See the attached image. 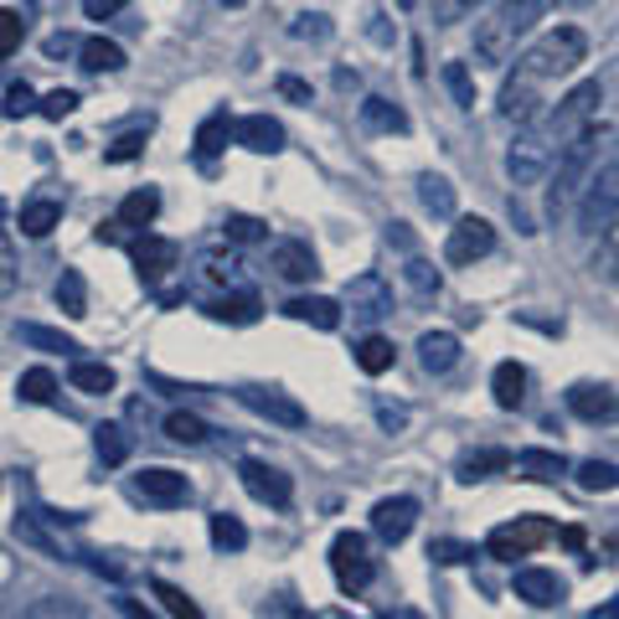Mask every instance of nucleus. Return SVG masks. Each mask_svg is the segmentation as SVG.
<instances>
[{
  "label": "nucleus",
  "instance_id": "obj_5",
  "mask_svg": "<svg viewBox=\"0 0 619 619\" xmlns=\"http://www.w3.org/2000/svg\"><path fill=\"white\" fill-rule=\"evenodd\" d=\"M599 104H605V89L599 83H578L574 93H563L558 99V109L547 114L537 130H543V140L547 145H568V140H578L584 130H594V114H599Z\"/></svg>",
  "mask_w": 619,
  "mask_h": 619
},
{
  "label": "nucleus",
  "instance_id": "obj_39",
  "mask_svg": "<svg viewBox=\"0 0 619 619\" xmlns=\"http://www.w3.org/2000/svg\"><path fill=\"white\" fill-rule=\"evenodd\" d=\"M151 594H155V599H161V605H166L176 619H202V609L192 605V594L176 589V584H166V578H151Z\"/></svg>",
  "mask_w": 619,
  "mask_h": 619
},
{
  "label": "nucleus",
  "instance_id": "obj_52",
  "mask_svg": "<svg viewBox=\"0 0 619 619\" xmlns=\"http://www.w3.org/2000/svg\"><path fill=\"white\" fill-rule=\"evenodd\" d=\"M140 145H145V130H135V135L114 140V151H109V161H135V155H140Z\"/></svg>",
  "mask_w": 619,
  "mask_h": 619
},
{
  "label": "nucleus",
  "instance_id": "obj_60",
  "mask_svg": "<svg viewBox=\"0 0 619 619\" xmlns=\"http://www.w3.org/2000/svg\"><path fill=\"white\" fill-rule=\"evenodd\" d=\"M388 619H423V615H419V609H393Z\"/></svg>",
  "mask_w": 619,
  "mask_h": 619
},
{
  "label": "nucleus",
  "instance_id": "obj_19",
  "mask_svg": "<svg viewBox=\"0 0 619 619\" xmlns=\"http://www.w3.org/2000/svg\"><path fill=\"white\" fill-rule=\"evenodd\" d=\"M238 145L254 155H279L285 151V124L269 120V114H248V120H238Z\"/></svg>",
  "mask_w": 619,
  "mask_h": 619
},
{
  "label": "nucleus",
  "instance_id": "obj_53",
  "mask_svg": "<svg viewBox=\"0 0 619 619\" xmlns=\"http://www.w3.org/2000/svg\"><path fill=\"white\" fill-rule=\"evenodd\" d=\"M434 558L439 563H470V558H475V547H465V543H434Z\"/></svg>",
  "mask_w": 619,
  "mask_h": 619
},
{
  "label": "nucleus",
  "instance_id": "obj_58",
  "mask_svg": "<svg viewBox=\"0 0 619 619\" xmlns=\"http://www.w3.org/2000/svg\"><path fill=\"white\" fill-rule=\"evenodd\" d=\"M378 419L388 423V429H403V419H409V413H398V409H378Z\"/></svg>",
  "mask_w": 619,
  "mask_h": 619
},
{
  "label": "nucleus",
  "instance_id": "obj_22",
  "mask_svg": "<svg viewBox=\"0 0 619 619\" xmlns=\"http://www.w3.org/2000/svg\"><path fill=\"white\" fill-rule=\"evenodd\" d=\"M285 310H289V320L316 326V331H336V326H341V305L326 300V295H300V300H289Z\"/></svg>",
  "mask_w": 619,
  "mask_h": 619
},
{
  "label": "nucleus",
  "instance_id": "obj_62",
  "mask_svg": "<svg viewBox=\"0 0 619 619\" xmlns=\"http://www.w3.org/2000/svg\"><path fill=\"white\" fill-rule=\"evenodd\" d=\"M295 619H310V615H305V609H295Z\"/></svg>",
  "mask_w": 619,
  "mask_h": 619
},
{
  "label": "nucleus",
  "instance_id": "obj_9",
  "mask_svg": "<svg viewBox=\"0 0 619 619\" xmlns=\"http://www.w3.org/2000/svg\"><path fill=\"white\" fill-rule=\"evenodd\" d=\"M543 78H532L527 68H516V78H506V89H501V120L512 124H532L543 114Z\"/></svg>",
  "mask_w": 619,
  "mask_h": 619
},
{
  "label": "nucleus",
  "instance_id": "obj_14",
  "mask_svg": "<svg viewBox=\"0 0 619 619\" xmlns=\"http://www.w3.org/2000/svg\"><path fill=\"white\" fill-rule=\"evenodd\" d=\"M130 258H135V274H140V279H145V285H155V279H166V274L176 269L182 248H176L171 238H155V233H145V238H135Z\"/></svg>",
  "mask_w": 619,
  "mask_h": 619
},
{
  "label": "nucleus",
  "instance_id": "obj_20",
  "mask_svg": "<svg viewBox=\"0 0 619 619\" xmlns=\"http://www.w3.org/2000/svg\"><path fill=\"white\" fill-rule=\"evenodd\" d=\"M135 491L145 501H155V506H182V501H186V475H176V470H166V465L140 470Z\"/></svg>",
  "mask_w": 619,
  "mask_h": 619
},
{
  "label": "nucleus",
  "instance_id": "obj_30",
  "mask_svg": "<svg viewBox=\"0 0 619 619\" xmlns=\"http://www.w3.org/2000/svg\"><path fill=\"white\" fill-rule=\"evenodd\" d=\"M124 68V47L109 42V37H93L83 42V73H120Z\"/></svg>",
  "mask_w": 619,
  "mask_h": 619
},
{
  "label": "nucleus",
  "instance_id": "obj_56",
  "mask_svg": "<svg viewBox=\"0 0 619 619\" xmlns=\"http://www.w3.org/2000/svg\"><path fill=\"white\" fill-rule=\"evenodd\" d=\"M11 279H16V258H11V243L0 238V289L11 285Z\"/></svg>",
  "mask_w": 619,
  "mask_h": 619
},
{
  "label": "nucleus",
  "instance_id": "obj_6",
  "mask_svg": "<svg viewBox=\"0 0 619 619\" xmlns=\"http://www.w3.org/2000/svg\"><path fill=\"white\" fill-rule=\"evenodd\" d=\"M543 543H553V522L547 516H516V522H501L485 537V553L501 563H516V558H527V553H537Z\"/></svg>",
  "mask_w": 619,
  "mask_h": 619
},
{
  "label": "nucleus",
  "instance_id": "obj_28",
  "mask_svg": "<svg viewBox=\"0 0 619 619\" xmlns=\"http://www.w3.org/2000/svg\"><path fill=\"white\" fill-rule=\"evenodd\" d=\"M212 320H223V326H254L258 320V300L254 295H223V300L207 305Z\"/></svg>",
  "mask_w": 619,
  "mask_h": 619
},
{
  "label": "nucleus",
  "instance_id": "obj_3",
  "mask_svg": "<svg viewBox=\"0 0 619 619\" xmlns=\"http://www.w3.org/2000/svg\"><path fill=\"white\" fill-rule=\"evenodd\" d=\"M584 58H589V37H584L578 27H558V31H547V37L532 42V52L522 58V68H527L532 78L553 83V78L578 73V62Z\"/></svg>",
  "mask_w": 619,
  "mask_h": 619
},
{
  "label": "nucleus",
  "instance_id": "obj_46",
  "mask_svg": "<svg viewBox=\"0 0 619 619\" xmlns=\"http://www.w3.org/2000/svg\"><path fill=\"white\" fill-rule=\"evenodd\" d=\"M409 285H413V295H419V300H429V295H439V269H429V264H423V258H409Z\"/></svg>",
  "mask_w": 619,
  "mask_h": 619
},
{
  "label": "nucleus",
  "instance_id": "obj_18",
  "mask_svg": "<svg viewBox=\"0 0 619 619\" xmlns=\"http://www.w3.org/2000/svg\"><path fill=\"white\" fill-rule=\"evenodd\" d=\"M563 594H568V584H563L553 568H522V574H516V599H527V605H537V609L563 605Z\"/></svg>",
  "mask_w": 619,
  "mask_h": 619
},
{
  "label": "nucleus",
  "instance_id": "obj_61",
  "mask_svg": "<svg viewBox=\"0 0 619 619\" xmlns=\"http://www.w3.org/2000/svg\"><path fill=\"white\" fill-rule=\"evenodd\" d=\"M223 6H248V0H223Z\"/></svg>",
  "mask_w": 619,
  "mask_h": 619
},
{
  "label": "nucleus",
  "instance_id": "obj_1",
  "mask_svg": "<svg viewBox=\"0 0 619 619\" xmlns=\"http://www.w3.org/2000/svg\"><path fill=\"white\" fill-rule=\"evenodd\" d=\"M543 11H547V0H501L485 21H475V58L485 68H506L516 58V47L537 31Z\"/></svg>",
  "mask_w": 619,
  "mask_h": 619
},
{
  "label": "nucleus",
  "instance_id": "obj_36",
  "mask_svg": "<svg viewBox=\"0 0 619 619\" xmlns=\"http://www.w3.org/2000/svg\"><path fill=\"white\" fill-rule=\"evenodd\" d=\"M16 393H21V403H52V398H58V378H52L47 367H31V372H21Z\"/></svg>",
  "mask_w": 619,
  "mask_h": 619
},
{
  "label": "nucleus",
  "instance_id": "obj_54",
  "mask_svg": "<svg viewBox=\"0 0 619 619\" xmlns=\"http://www.w3.org/2000/svg\"><path fill=\"white\" fill-rule=\"evenodd\" d=\"M130 0H83V11H89V21H104V16H120Z\"/></svg>",
  "mask_w": 619,
  "mask_h": 619
},
{
  "label": "nucleus",
  "instance_id": "obj_4",
  "mask_svg": "<svg viewBox=\"0 0 619 619\" xmlns=\"http://www.w3.org/2000/svg\"><path fill=\"white\" fill-rule=\"evenodd\" d=\"M574 217H578V233L584 238H605L609 227L619 223V161L615 166H599L584 182V192L574 202Z\"/></svg>",
  "mask_w": 619,
  "mask_h": 619
},
{
  "label": "nucleus",
  "instance_id": "obj_26",
  "mask_svg": "<svg viewBox=\"0 0 619 619\" xmlns=\"http://www.w3.org/2000/svg\"><path fill=\"white\" fill-rule=\"evenodd\" d=\"M238 135V124L227 120V109H217V114H207L197 130V155L202 161H212V155H223L227 151V140Z\"/></svg>",
  "mask_w": 619,
  "mask_h": 619
},
{
  "label": "nucleus",
  "instance_id": "obj_24",
  "mask_svg": "<svg viewBox=\"0 0 619 619\" xmlns=\"http://www.w3.org/2000/svg\"><path fill=\"white\" fill-rule=\"evenodd\" d=\"M155 217H161V192H155V186H140V192H130V197L120 202V227L145 233Z\"/></svg>",
  "mask_w": 619,
  "mask_h": 619
},
{
  "label": "nucleus",
  "instance_id": "obj_16",
  "mask_svg": "<svg viewBox=\"0 0 619 619\" xmlns=\"http://www.w3.org/2000/svg\"><path fill=\"white\" fill-rule=\"evenodd\" d=\"M269 269L279 274V279H289V285H305V279H316L320 274V264H316V254H310V243L279 238L274 243V254H269Z\"/></svg>",
  "mask_w": 619,
  "mask_h": 619
},
{
  "label": "nucleus",
  "instance_id": "obj_31",
  "mask_svg": "<svg viewBox=\"0 0 619 619\" xmlns=\"http://www.w3.org/2000/svg\"><path fill=\"white\" fill-rule=\"evenodd\" d=\"M516 460L506 450H470L460 460V481H485V475H496V470H512Z\"/></svg>",
  "mask_w": 619,
  "mask_h": 619
},
{
  "label": "nucleus",
  "instance_id": "obj_12",
  "mask_svg": "<svg viewBox=\"0 0 619 619\" xmlns=\"http://www.w3.org/2000/svg\"><path fill=\"white\" fill-rule=\"evenodd\" d=\"M243 491L254 501H264V506H289L295 501V481H289L285 470H274V465H264V460H243Z\"/></svg>",
  "mask_w": 619,
  "mask_h": 619
},
{
  "label": "nucleus",
  "instance_id": "obj_59",
  "mask_svg": "<svg viewBox=\"0 0 619 619\" xmlns=\"http://www.w3.org/2000/svg\"><path fill=\"white\" fill-rule=\"evenodd\" d=\"M120 609H124V615H130V619H151V609H140L135 599H120Z\"/></svg>",
  "mask_w": 619,
  "mask_h": 619
},
{
  "label": "nucleus",
  "instance_id": "obj_25",
  "mask_svg": "<svg viewBox=\"0 0 619 619\" xmlns=\"http://www.w3.org/2000/svg\"><path fill=\"white\" fill-rule=\"evenodd\" d=\"M516 470L527 475V481H563L568 475V460L558 450H522L516 454Z\"/></svg>",
  "mask_w": 619,
  "mask_h": 619
},
{
  "label": "nucleus",
  "instance_id": "obj_45",
  "mask_svg": "<svg viewBox=\"0 0 619 619\" xmlns=\"http://www.w3.org/2000/svg\"><path fill=\"white\" fill-rule=\"evenodd\" d=\"M21 341H27V347H42V351H78L73 336L47 331V326H21Z\"/></svg>",
  "mask_w": 619,
  "mask_h": 619
},
{
  "label": "nucleus",
  "instance_id": "obj_17",
  "mask_svg": "<svg viewBox=\"0 0 619 619\" xmlns=\"http://www.w3.org/2000/svg\"><path fill=\"white\" fill-rule=\"evenodd\" d=\"M347 310H351V320H382V316H393V289L382 285L378 274H362V279L351 285V295H347Z\"/></svg>",
  "mask_w": 619,
  "mask_h": 619
},
{
  "label": "nucleus",
  "instance_id": "obj_29",
  "mask_svg": "<svg viewBox=\"0 0 619 619\" xmlns=\"http://www.w3.org/2000/svg\"><path fill=\"white\" fill-rule=\"evenodd\" d=\"M362 124L367 130H382V135H403V130H409V114H403L398 104H388V99H367Z\"/></svg>",
  "mask_w": 619,
  "mask_h": 619
},
{
  "label": "nucleus",
  "instance_id": "obj_33",
  "mask_svg": "<svg viewBox=\"0 0 619 619\" xmlns=\"http://www.w3.org/2000/svg\"><path fill=\"white\" fill-rule=\"evenodd\" d=\"M58 223H62L58 202H27V207H21V233H27V238H47Z\"/></svg>",
  "mask_w": 619,
  "mask_h": 619
},
{
  "label": "nucleus",
  "instance_id": "obj_35",
  "mask_svg": "<svg viewBox=\"0 0 619 619\" xmlns=\"http://www.w3.org/2000/svg\"><path fill=\"white\" fill-rule=\"evenodd\" d=\"M58 305H62V316H89V285H83V274L78 269H62Z\"/></svg>",
  "mask_w": 619,
  "mask_h": 619
},
{
  "label": "nucleus",
  "instance_id": "obj_37",
  "mask_svg": "<svg viewBox=\"0 0 619 619\" xmlns=\"http://www.w3.org/2000/svg\"><path fill=\"white\" fill-rule=\"evenodd\" d=\"M212 543L223 547V553H243V547H248V527H243L233 512H217L212 516Z\"/></svg>",
  "mask_w": 619,
  "mask_h": 619
},
{
  "label": "nucleus",
  "instance_id": "obj_63",
  "mask_svg": "<svg viewBox=\"0 0 619 619\" xmlns=\"http://www.w3.org/2000/svg\"><path fill=\"white\" fill-rule=\"evenodd\" d=\"M341 619H357V615H341Z\"/></svg>",
  "mask_w": 619,
  "mask_h": 619
},
{
  "label": "nucleus",
  "instance_id": "obj_38",
  "mask_svg": "<svg viewBox=\"0 0 619 619\" xmlns=\"http://www.w3.org/2000/svg\"><path fill=\"white\" fill-rule=\"evenodd\" d=\"M21 619H89V609L78 605V599H62V594H47V599H37V605H31Z\"/></svg>",
  "mask_w": 619,
  "mask_h": 619
},
{
  "label": "nucleus",
  "instance_id": "obj_7",
  "mask_svg": "<svg viewBox=\"0 0 619 619\" xmlns=\"http://www.w3.org/2000/svg\"><path fill=\"white\" fill-rule=\"evenodd\" d=\"M331 574L336 584L347 594L367 589L372 578H378V558H372V547H367L362 532H336V543H331Z\"/></svg>",
  "mask_w": 619,
  "mask_h": 619
},
{
  "label": "nucleus",
  "instance_id": "obj_34",
  "mask_svg": "<svg viewBox=\"0 0 619 619\" xmlns=\"http://www.w3.org/2000/svg\"><path fill=\"white\" fill-rule=\"evenodd\" d=\"M93 450L104 465H124L130 460V434H124L120 423H104V429H93Z\"/></svg>",
  "mask_w": 619,
  "mask_h": 619
},
{
  "label": "nucleus",
  "instance_id": "obj_57",
  "mask_svg": "<svg viewBox=\"0 0 619 619\" xmlns=\"http://www.w3.org/2000/svg\"><path fill=\"white\" fill-rule=\"evenodd\" d=\"M589 619H619V594H615V599H609V605H599V609H594Z\"/></svg>",
  "mask_w": 619,
  "mask_h": 619
},
{
  "label": "nucleus",
  "instance_id": "obj_44",
  "mask_svg": "<svg viewBox=\"0 0 619 619\" xmlns=\"http://www.w3.org/2000/svg\"><path fill=\"white\" fill-rule=\"evenodd\" d=\"M594 274H599V279H609V285H619V223L609 227L605 238H599V264H594Z\"/></svg>",
  "mask_w": 619,
  "mask_h": 619
},
{
  "label": "nucleus",
  "instance_id": "obj_15",
  "mask_svg": "<svg viewBox=\"0 0 619 619\" xmlns=\"http://www.w3.org/2000/svg\"><path fill=\"white\" fill-rule=\"evenodd\" d=\"M568 409H574L584 423H615L619 398H615V388H605V382H578V388H568Z\"/></svg>",
  "mask_w": 619,
  "mask_h": 619
},
{
  "label": "nucleus",
  "instance_id": "obj_10",
  "mask_svg": "<svg viewBox=\"0 0 619 619\" xmlns=\"http://www.w3.org/2000/svg\"><path fill=\"white\" fill-rule=\"evenodd\" d=\"M491 248H496V227L485 223V217H460V223L450 227L444 258H450V264H475V258H485Z\"/></svg>",
  "mask_w": 619,
  "mask_h": 619
},
{
  "label": "nucleus",
  "instance_id": "obj_41",
  "mask_svg": "<svg viewBox=\"0 0 619 619\" xmlns=\"http://www.w3.org/2000/svg\"><path fill=\"white\" fill-rule=\"evenodd\" d=\"M166 434L176 439V444H202V439H207V423L197 419V413H166Z\"/></svg>",
  "mask_w": 619,
  "mask_h": 619
},
{
  "label": "nucleus",
  "instance_id": "obj_55",
  "mask_svg": "<svg viewBox=\"0 0 619 619\" xmlns=\"http://www.w3.org/2000/svg\"><path fill=\"white\" fill-rule=\"evenodd\" d=\"M279 93L295 99V104H310V83H300V78H279Z\"/></svg>",
  "mask_w": 619,
  "mask_h": 619
},
{
  "label": "nucleus",
  "instance_id": "obj_49",
  "mask_svg": "<svg viewBox=\"0 0 619 619\" xmlns=\"http://www.w3.org/2000/svg\"><path fill=\"white\" fill-rule=\"evenodd\" d=\"M6 120H21V114H31V109H37V93L27 89V83H11V89H6Z\"/></svg>",
  "mask_w": 619,
  "mask_h": 619
},
{
  "label": "nucleus",
  "instance_id": "obj_64",
  "mask_svg": "<svg viewBox=\"0 0 619 619\" xmlns=\"http://www.w3.org/2000/svg\"><path fill=\"white\" fill-rule=\"evenodd\" d=\"M574 6H584V0H574Z\"/></svg>",
  "mask_w": 619,
  "mask_h": 619
},
{
  "label": "nucleus",
  "instance_id": "obj_27",
  "mask_svg": "<svg viewBox=\"0 0 619 619\" xmlns=\"http://www.w3.org/2000/svg\"><path fill=\"white\" fill-rule=\"evenodd\" d=\"M68 378H73L78 393H93V398L114 393V367L109 362H73L68 367Z\"/></svg>",
  "mask_w": 619,
  "mask_h": 619
},
{
  "label": "nucleus",
  "instance_id": "obj_2",
  "mask_svg": "<svg viewBox=\"0 0 619 619\" xmlns=\"http://www.w3.org/2000/svg\"><path fill=\"white\" fill-rule=\"evenodd\" d=\"M589 176H594V130H584V135L568 140V145L558 151V171H553L547 197H543L547 223H563V217L574 212V202H578V192H584Z\"/></svg>",
  "mask_w": 619,
  "mask_h": 619
},
{
  "label": "nucleus",
  "instance_id": "obj_42",
  "mask_svg": "<svg viewBox=\"0 0 619 619\" xmlns=\"http://www.w3.org/2000/svg\"><path fill=\"white\" fill-rule=\"evenodd\" d=\"M578 485H584V491H615V485H619V465L584 460V465H578Z\"/></svg>",
  "mask_w": 619,
  "mask_h": 619
},
{
  "label": "nucleus",
  "instance_id": "obj_13",
  "mask_svg": "<svg viewBox=\"0 0 619 619\" xmlns=\"http://www.w3.org/2000/svg\"><path fill=\"white\" fill-rule=\"evenodd\" d=\"M243 403L258 413V419H269V423H285V429H305L310 423V413H305L300 398H289L279 393V388H243Z\"/></svg>",
  "mask_w": 619,
  "mask_h": 619
},
{
  "label": "nucleus",
  "instance_id": "obj_47",
  "mask_svg": "<svg viewBox=\"0 0 619 619\" xmlns=\"http://www.w3.org/2000/svg\"><path fill=\"white\" fill-rule=\"evenodd\" d=\"M21 37H27V21H21L16 11H0V62L21 47Z\"/></svg>",
  "mask_w": 619,
  "mask_h": 619
},
{
  "label": "nucleus",
  "instance_id": "obj_40",
  "mask_svg": "<svg viewBox=\"0 0 619 619\" xmlns=\"http://www.w3.org/2000/svg\"><path fill=\"white\" fill-rule=\"evenodd\" d=\"M419 197H423V207L434 212V217H454V186L444 182V176H423Z\"/></svg>",
  "mask_w": 619,
  "mask_h": 619
},
{
  "label": "nucleus",
  "instance_id": "obj_51",
  "mask_svg": "<svg viewBox=\"0 0 619 619\" xmlns=\"http://www.w3.org/2000/svg\"><path fill=\"white\" fill-rule=\"evenodd\" d=\"M481 6H491V0H439V27H454L460 16H470V11H481Z\"/></svg>",
  "mask_w": 619,
  "mask_h": 619
},
{
  "label": "nucleus",
  "instance_id": "obj_50",
  "mask_svg": "<svg viewBox=\"0 0 619 619\" xmlns=\"http://www.w3.org/2000/svg\"><path fill=\"white\" fill-rule=\"evenodd\" d=\"M37 109H42L47 120H68V114L78 109V93H73V89H58V93H47Z\"/></svg>",
  "mask_w": 619,
  "mask_h": 619
},
{
  "label": "nucleus",
  "instance_id": "obj_21",
  "mask_svg": "<svg viewBox=\"0 0 619 619\" xmlns=\"http://www.w3.org/2000/svg\"><path fill=\"white\" fill-rule=\"evenodd\" d=\"M419 362H423V372H434V378L454 372V362H460V336H450V331H423L419 336Z\"/></svg>",
  "mask_w": 619,
  "mask_h": 619
},
{
  "label": "nucleus",
  "instance_id": "obj_23",
  "mask_svg": "<svg viewBox=\"0 0 619 619\" xmlns=\"http://www.w3.org/2000/svg\"><path fill=\"white\" fill-rule=\"evenodd\" d=\"M491 393H496V409L516 413V409H522V398H527V367L501 362L496 372H491Z\"/></svg>",
  "mask_w": 619,
  "mask_h": 619
},
{
  "label": "nucleus",
  "instance_id": "obj_8",
  "mask_svg": "<svg viewBox=\"0 0 619 619\" xmlns=\"http://www.w3.org/2000/svg\"><path fill=\"white\" fill-rule=\"evenodd\" d=\"M553 161H558V145H547L543 130H527V135L506 151V176H512L516 186H537L547 171H553Z\"/></svg>",
  "mask_w": 619,
  "mask_h": 619
},
{
  "label": "nucleus",
  "instance_id": "obj_48",
  "mask_svg": "<svg viewBox=\"0 0 619 619\" xmlns=\"http://www.w3.org/2000/svg\"><path fill=\"white\" fill-rule=\"evenodd\" d=\"M227 238L233 243H264L269 238V227L258 223V217H227Z\"/></svg>",
  "mask_w": 619,
  "mask_h": 619
},
{
  "label": "nucleus",
  "instance_id": "obj_43",
  "mask_svg": "<svg viewBox=\"0 0 619 619\" xmlns=\"http://www.w3.org/2000/svg\"><path fill=\"white\" fill-rule=\"evenodd\" d=\"M444 89L454 93V104L460 109H475V83H470L465 62H444Z\"/></svg>",
  "mask_w": 619,
  "mask_h": 619
},
{
  "label": "nucleus",
  "instance_id": "obj_32",
  "mask_svg": "<svg viewBox=\"0 0 619 619\" xmlns=\"http://www.w3.org/2000/svg\"><path fill=\"white\" fill-rule=\"evenodd\" d=\"M393 341H388V336H367L362 347H357V367H362L367 378H382V372H388V367H393Z\"/></svg>",
  "mask_w": 619,
  "mask_h": 619
},
{
  "label": "nucleus",
  "instance_id": "obj_11",
  "mask_svg": "<svg viewBox=\"0 0 619 619\" xmlns=\"http://www.w3.org/2000/svg\"><path fill=\"white\" fill-rule=\"evenodd\" d=\"M413 527H419V501L413 496H382L378 506H372V532H378L388 547L409 543Z\"/></svg>",
  "mask_w": 619,
  "mask_h": 619
}]
</instances>
